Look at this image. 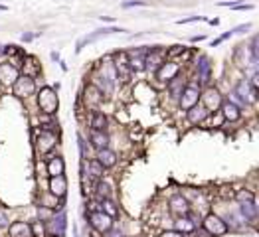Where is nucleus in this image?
Wrapping results in <instances>:
<instances>
[{"label":"nucleus","instance_id":"1","mask_svg":"<svg viewBox=\"0 0 259 237\" xmlns=\"http://www.w3.org/2000/svg\"><path fill=\"white\" fill-rule=\"evenodd\" d=\"M115 83H117L115 65H113L111 59H103L101 65H99V69H97V75H95V83H93V85H95L101 93L109 95V93L115 91Z\"/></svg>","mask_w":259,"mask_h":237},{"label":"nucleus","instance_id":"2","mask_svg":"<svg viewBox=\"0 0 259 237\" xmlns=\"http://www.w3.org/2000/svg\"><path fill=\"white\" fill-rule=\"evenodd\" d=\"M202 224V232L210 237H224L230 234V226L224 218H220L218 214H208L204 216V220L200 222Z\"/></svg>","mask_w":259,"mask_h":237},{"label":"nucleus","instance_id":"3","mask_svg":"<svg viewBox=\"0 0 259 237\" xmlns=\"http://www.w3.org/2000/svg\"><path fill=\"white\" fill-rule=\"evenodd\" d=\"M36 101H38V109L44 115H54L58 111V107H60V99L56 95V89H52V87H42L38 91Z\"/></svg>","mask_w":259,"mask_h":237},{"label":"nucleus","instance_id":"4","mask_svg":"<svg viewBox=\"0 0 259 237\" xmlns=\"http://www.w3.org/2000/svg\"><path fill=\"white\" fill-rule=\"evenodd\" d=\"M200 95H202V89H200V83L198 81H192V83H186L180 97H178V105L182 111H190L194 105L200 103Z\"/></svg>","mask_w":259,"mask_h":237},{"label":"nucleus","instance_id":"5","mask_svg":"<svg viewBox=\"0 0 259 237\" xmlns=\"http://www.w3.org/2000/svg\"><path fill=\"white\" fill-rule=\"evenodd\" d=\"M119 32H125L123 28H117V26H105V28H97L95 32H91L89 36H85V38H81V40H77V44H75V53H79L87 44H93V42H97V40H101V38H107V36H111V34H119Z\"/></svg>","mask_w":259,"mask_h":237},{"label":"nucleus","instance_id":"6","mask_svg":"<svg viewBox=\"0 0 259 237\" xmlns=\"http://www.w3.org/2000/svg\"><path fill=\"white\" fill-rule=\"evenodd\" d=\"M65 230H67L65 212H58L56 216H52L46 222V234H50L52 237H65Z\"/></svg>","mask_w":259,"mask_h":237},{"label":"nucleus","instance_id":"7","mask_svg":"<svg viewBox=\"0 0 259 237\" xmlns=\"http://www.w3.org/2000/svg\"><path fill=\"white\" fill-rule=\"evenodd\" d=\"M164 61H166V49H164L162 46H152L150 49H146V55H144V69L156 71Z\"/></svg>","mask_w":259,"mask_h":237},{"label":"nucleus","instance_id":"8","mask_svg":"<svg viewBox=\"0 0 259 237\" xmlns=\"http://www.w3.org/2000/svg\"><path fill=\"white\" fill-rule=\"evenodd\" d=\"M200 101H202V105H204L210 113L220 111V107H222V103H224L222 93H220L218 87H206V89L202 91V95H200Z\"/></svg>","mask_w":259,"mask_h":237},{"label":"nucleus","instance_id":"9","mask_svg":"<svg viewBox=\"0 0 259 237\" xmlns=\"http://www.w3.org/2000/svg\"><path fill=\"white\" fill-rule=\"evenodd\" d=\"M12 89H14V95L26 99V97H30V95L36 93V79H34V77L20 75V77L12 83Z\"/></svg>","mask_w":259,"mask_h":237},{"label":"nucleus","instance_id":"10","mask_svg":"<svg viewBox=\"0 0 259 237\" xmlns=\"http://www.w3.org/2000/svg\"><path fill=\"white\" fill-rule=\"evenodd\" d=\"M56 142H58V135L52 133V131L42 129V131L38 133V139H36V148H38V152H42V154H50V152L56 148Z\"/></svg>","mask_w":259,"mask_h":237},{"label":"nucleus","instance_id":"11","mask_svg":"<svg viewBox=\"0 0 259 237\" xmlns=\"http://www.w3.org/2000/svg\"><path fill=\"white\" fill-rule=\"evenodd\" d=\"M87 220H89L91 228H93L97 234H107V232L113 228V218H109V216H107V214H103L101 210L91 212V214L87 216Z\"/></svg>","mask_w":259,"mask_h":237},{"label":"nucleus","instance_id":"12","mask_svg":"<svg viewBox=\"0 0 259 237\" xmlns=\"http://www.w3.org/2000/svg\"><path fill=\"white\" fill-rule=\"evenodd\" d=\"M178 73H180V63L174 61V59H166V61H164V63L154 71L156 79L162 81V83H168V81L174 79Z\"/></svg>","mask_w":259,"mask_h":237},{"label":"nucleus","instance_id":"13","mask_svg":"<svg viewBox=\"0 0 259 237\" xmlns=\"http://www.w3.org/2000/svg\"><path fill=\"white\" fill-rule=\"evenodd\" d=\"M168 212L174 216V218H182V216H188L192 210H190V202L182 196V194H174L170 200H168Z\"/></svg>","mask_w":259,"mask_h":237},{"label":"nucleus","instance_id":"14","mask_svg":"<svg viewBox=\"0 0 259 237\" xmlns=\"http://www.w3.org/2000/svg\"><path fill=\"white\" fill-rule=\"evenodd\" d=\"M113 65H115V71H117V79H121V81H129L132 71H130V67H129L127 51L115 53V55H113Z\"/></svg>","mask_w":259,"mask_h":237},{"label":"nucleus","instance_id":"15","mask_svg":"<svg viewBox=\"0 0 259 237\" xmlns=\"http://www.w3.org/2000/svg\"><path fill=\"white\" fill-rule=\"evenodd\" d=\"M48 190L58 200L65 198V194H67V178L64 174L62 176H50L48 178Z\"/></svg>","mask_w":259,"mask_h":237},{"label":"nucleus","instance_id":"16","mask_svg":"<svg viewBox=\"0 0 259 237\" xmlns=\"http://www.w3.org/2000/svg\"><path fill=\"white\" fill-rule=\"evenodd\" d=\"M196 73H198V83H208L210 73H212V61L208 55H200L196 61Z\"/></svg>","mask_w":259,"mask_h":237},{"label":"nucleus","instance_id":"17","mask_svg":"<svg viewBox=\"0 0 259 237\" xmlns=\"http://www.w3.org/2000/svg\"><path fill=\"white\" fill-rule=\"evenodd\" d=\"M20 77V69L14 63H2L0 65V83L2 85H12Z\"/></svg>","mask_w":259,"mask_h":237},{"label":"nucleus","instance_id":"18","mask_svg":"<svg viewBox=\"0 0 259 237\" xmlns=\"http://www.w3.org/2000/svg\"><path fill=\"white\" fill-rule=\"evenodd\" d=\"M174 230L184 234V236H192L196 230H198V224L194 222V218L188 214V216H182V218H176L174 222Z\"/></svg>","mask_w":259,"mask_h":237},{"label":"nucleus","instance_id":"19","mask_svg":"<svg viewBox=\"0 0 259 237\" xmlns=\"http://www.w3.org/2000/svg\"><path fill=\"white\" fill-rule=\"evenodd\" d=\"M109 142H111V139H109L107 131H93V129H91V133H89V144H91L95 150L109 148Z\"/></svg>","mask_w":259,"mask_h":237},{"label":"nucleus","instance_id":"20","mask_svg":"<svg viewBox=\"0 0 259 237\" xmlns=\"http://www.w3.org/2000/svg\"><path fill=\"white\" fill-rule=\"evenodd\" d=\"M81 170L85 172V174H89L93 180H101L103 178V174H105V168L93 158V160H81Z\"/></svg>","mask_w":259,"mask_h":237},{"label":"nucleus","instance_id":"21","mask_svg":"<svg viewBox=\"0 0 259 237\" xmlns=\"http://www.w3.org/2000/svg\"><path fill=\"white\" fill-rule=\"evenodd\" d=\"M208 115H210V111H208L202 103H198V105H194L190 111H186V117H188V121H190L192 125H202V123L208 119Z\"/></svg>","mask_w":259,"mask_h":237},{"label":"nucleus","instance_id":"22","mask_svg":"<svg viewBox=\"0 0 259 237\" xmlns=\"http://www.w3.org/2000/svg\"><path fill=\"white\" fill-rule=\"evenodd\" d=\"M95 160L107 170V168H113L117 164V152L111 150V148H103V150H97L95 154Z\"/></svg>","mask_w":259,"mask_h":237},{"label":"nucleus","instance_id":"23","mask_svg":"<svg viewBox=\"0 0 259 237\" xmlns=\"http://www.w3.org/2000/svg\"><path fill=\"white\" fill-rule=\"evenodd\" d=\"M220 111H222L224 119H226V121H232V123L240 121V117H242L240 105H236V103H232V101H224L222 107H220Z\"/></svg>","mask_w":259,"mask_h":237},{"label":"nucleus","instance_id":"24","mask_svg":"<svg viewBox=\"0 0 259 237\" xmlns=\"http://www.w3.org/2000/svg\"><path fill=\"white\" fill-rule=\"evenodd\" d=\"M46 166H48V176H62L65 174V162L62 156H50L46 160Z\"/></svg>","mask_w":259,"mask_h":237},{"label":"nucleus","instance_id":"25","mask_svg":"<svg viewBox=\"0 0 259 237\" xmlns=\"http://www.w3.org/2000/svg\"><path fill=\"white\" fill-rule=\"evenodd\" d=\"M8 236L10 237H32V226L26 222H12L8 226Z\"/></svg>","mask_w":259,"mask_h":237},{"label":"nucleus","instance_id":"26","mask_svg":"<svg viewBox=\"0 0 259 237\" xmlns=\"http://www.w3.org/2000/svg\"><path fill=\"white\" fill-rule=\"evenodd\" d=\"M234 59L246 67V65H254V53H252V47L250 46H238L236 53H234Z\"/></svg>","mask_w":259,"mask_h":237},{"label":"nucleus","instance_id":"27","mask_svg":"<svg viewBox=\"0 0 259 237\" xmlns=\"http://www.w3.org/2000/svg\"><path fill=\"white\" fill-rule=\"evenodd\" d=\"M89 127H91L93 131H107V127H109V119H107V115L101 113V111H91Z\"/></svg>","mask_w":259,"mask_h":237},{"label":"nucleus","instance_id":"28","mask_svg":"<svg viewBox=\"0 0 259 237\" xmlns=\"http://www.w3.org/2000/svg\"><path fill=\"white\" fill-rule=\"evenodd\" d=\"M20 73L26 75V77H34L40 73V65H38V59L36 57H26L24 63H20Z\"/></svg>","mask_w":259,"mask_h":237},{"label":"nucleus","instance_id":"29","mask_svg":"<svg viewBox=\"0 0 259 237\" xmlns=\"http://www.w3.org/2000/svg\"><path fill=\"white\" fill-rule=\"evenodd\" d=\"M240 214H242V220L244 222H254L258 220L259 212H258V206L254 202H242L240 204Z\"/></svg>","mask_w":259,"mask_h":237},{"label":"nucleus","instance_id":"30","mask_svg":"<svg viewBox=\"0 0 259 237\" xmlns=\"http://www.w3.org/2000/svg\"><path fill=\"white\" fill-rule=\"evenodd\" d=\"M101 99H103V93H101L95 85H89V87L85 89V103H87L89 107H97V105L101 103Z\"/></svg>","mask_w":259,"mask_h":237},{"label":"nucleus","instance_id":"31","mask_svg":"<svg viewBox=\"0 0 259 237\" xmlns=\"http://www.w3.org/2000/svg\"><path fill=\"white\" fill-rule=\"evenodd\" d=\"M184 85H186V79L184 77H174V79H170L168 81V91H170V95L174 97V99H178L180 97V93H182V89H184Z\"/></svg>","mask_w":259,"mask_h":237},{"label":"nucleus","instance_id":"32","mask_svg":"<svg viewBox=\"0 0 259 237\" xmlns=\"http://www.w3.org/2000/svg\"><path fill=\"white\" fill-rule=\"evenodd\" d=\"M99 210L103 212V214H107L109 218H117L119 216V208H117V204L111 200V198H105V200H101V206H99Z\"/></svg>","mask_w":259,"mask_h":237},{"label":"nucleus","instance_id":"33","mask_svg":"<svg viewBox=\"0 0 259 237\" xmlns=\"http://www.w3.org/2000/svg\"><path fill=\"white\" fill-rule=\"evenodd\" d=\"M95 196L99 198V200H105V198H111V186L105 182V180H97L95 182Z\"/></svg>","mask_w":259,"mask_h":237},{"label":"nucleus","instance_id":"34","mask_svg":"<svg viewBox=\"0 0 259 237\" xmlns=\"http://www.w3.org/2000/svg\"><path fill=\"white\" fill-rule=\"evenodd\" d=\"M234 198H236L238 204H242V202H254V194L248 192V190H238V192L234 194Z\"/></svg>","mask_w":259,"mask_h":237},{"label":"nucleus","instance_id":"35","mask_svg":"<svg viewBox=\"0 0 259 237\" xmlns=\"http://www.w3.org/2000/svg\"><path fill=\"white\" fill-rule=\"evenodd\" d=\"M232 36H234V32H232V30H228V32H224L222 36H218L216 40H212V42H210V46H212V47H218L220 44H224V42H226V40H230Z\"/></svg>","mask_w":259,"mask_h":237},{"label":"nucleus","instance_id":"36","mask_svg":"<svg viewBox=\"0 0 259 237\" xmlns=\"http://www.w3.org/2000/svg\"><path fill=\"white\" fill-rule=\"evenodd\" d=\"M50 218H52L50 208H48V206H38V220L46 224V220H50Z\"/></svg>","mask_w":259,"mask_h":237},{"label":"nucleus","instance_id":"37","mask_svg":"<svg viewBox=\"0 0 259 237\" xmlns=\"http://www.w3.org/2000/svg\"><path fill=\"white\" fill-rule=\"evenodd\" d=\"M77 142H79V154H81V160H87V142L81 135H77Z\"/></svg>","mask_w":259,"mask_h":237},{"label":"nucleus","instance_id":"38","mask_svg":"<svg viewBox=\"0 0 259 237\" xmlns=\"http://www.w3.org/2000/svg\"><path fill=\"white\" fill-rule=\"evenodd\" d=\"M146 4V0H125V2H121V8H134V6H144Z\"/></svg>","mask_w":259,"mask_h":237},{"label":"nucleus","instance_id":"39","mask_svg":"<svg viewBox=\"0 0 259 237\" xmlns=\"http://www.w3.org/2000/svg\"><path fill=\"white\" fill-rule=\"evenodd\" d=\"M232 8H234V10L244 12V10H254V4H252V2H236Z\"/></svg>","mask_w":259,"mask_h":237},{"label":"nucleus","instance_id":"40","mask_svg":"<svg viewBox=\"0 0 259 237\" xmlns=\"http://www.w3.org/2000/svg\"><path fill=\"white\" fill-rule=\"evenodd\" d=\"M250 30H252V24H250V22H248V24H240V26L232 28L234 36H236V34H246V32H250Z\"/></svg>","mask_w":259,"mask_h":237},{"label":"nucleus","instance_id":"41","mask_svg":"<svg viewBox=\"0 0 259 237\" xmlns=\"http://www.w3.org/2000/svg\"><path fill=\"white\" fill-rule=\"evenodd\" d=\"M204 16H190V18H182L178 20V24H192V22H202Z\"/></svg>","mask_w":259,"mask_h":237},{"label":"nucleus","instance_id":"42","mask_svg":"<svg viewBox=\"0 0 259 237\" xmlns=\"http://www.w3.org/2000/svg\"><path fill=\"white\" fill-rule=\"evenodd\" d=\"M158 237H186V236L180 234V232H176V230H166V232H162Z\"/></svg>","mask_w":259,"mask_h":237},{"label":"nucleus","instance_id":"43","mask_svg":"<svg viewBox=\"0 0 259 237\" xmlns=\"http://www.w3.org/2000/svg\"><path fill=\"white\" fill-rule=\"evenodd\" d=\"M8 226V216H6V212L0 208V230H4Z\"/></svg>","mask_w":259,"mask_h":237},{"label":"nucleus","instance_id":"44","mask_svg":"<svg viewBox=\"0 0 259 237\" xmlns=\"http://www.w3.org/2000/svg\"><path fill=\"white\" fill-rule=\"evenodd\" d=\"M103 236L105 237H123V234H121V232H117V230L113 232V228H111V230H109L107 234H103Z\"/></svg>","mask_w":259,"mask_h":237},{"label":"nucleus","instance_id":"45","mask_svg":"<svg viewBox=\"0 0 259 237\" xmlns=\"http://www.w3.org/2000/svg\"><path fill=\"white\" fill-rule=\"evenodd\" d=\"M252 85H254V87H258V89H259V69H258V71H256V75H254V79H252Z\"/></svg>","mask_w":259,"mask_h":237},{"label":"nucleus","instance_id":"46","mask_svg":"<svg viewBox=\"0 0 259 237\" xmlns=\"http://www.w3.org/2000/svg\"><path fill=\"white\" fill-rule=\"evenodd\" d=\"M202 40H206V36H204V34H202V36H194V38H192V42H202Z\"/></svg>","mask_w":259,"mask_h":237},{"label":"nucleus","instance_id":"47","mask_svg":"<svg viewBox=\"0 0 259 237\" xmlns=\"http://www.w3.org/2000/svg\"><path fill=\"white\" fill-rule=\"evenodd\" d=\"M32 38H34V36H32V34H24V36H22V40H24V42H30V40H32Z\"/></svg>","mask_w":259,"mask_h":237},{"label":"nucleus","instance_id":"48","mask_svg":"<svg viewBox=\"0 0 259 237\" xmlns=\"http://www.w3.org/2000/svg\"><path fill=\"white\" fill-rule=\"evenodd\" d=\"M210 24H212V26H218V24H220V20H218V18H214V20H210Z\"/></svg>","mask_w":259,"mask_h":237},{"label":"nucleus","instance_id":"49","mask_svg":"<svg viewBox=\"0 0 259 237\" xmlns=\"http://www.w3.org/2000/svg\"><path fill=\"white\" fill-rule=\"evenodd\" d=\"M0 10H2V12H6V10H8V6H4V4H0Z\"/></svg>","mask_w":259,"mask_h":237},{"label":"nucleus","instance_id":"50","mask_svg":"<svg viewBox=\"0 0 259 237\" xmlns=\"http://www.w3.org/2000/svg\"><path fill=\"white\" fill-rule=\"evenodd\" d=\"M73 237H79L77 236V228H73Z\"/></svg>","mask_w":259,"mask_h":237}]
</instances>
